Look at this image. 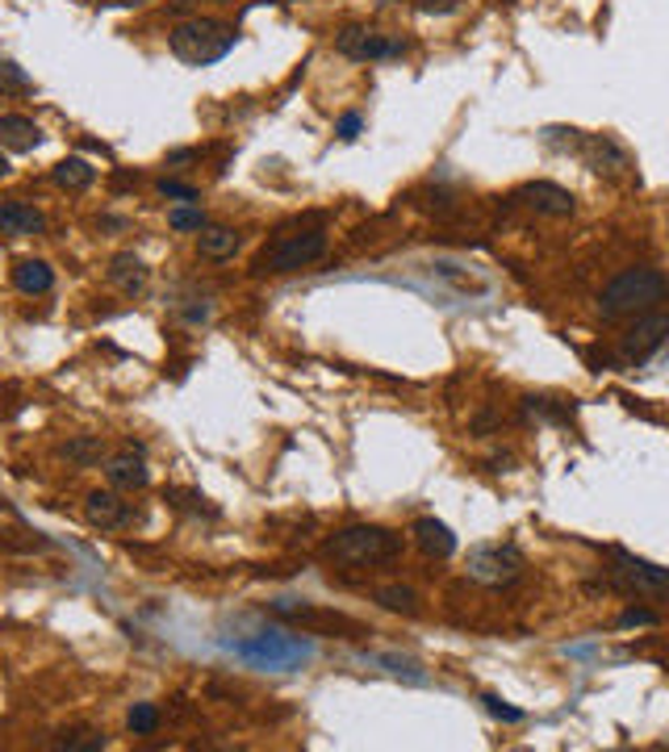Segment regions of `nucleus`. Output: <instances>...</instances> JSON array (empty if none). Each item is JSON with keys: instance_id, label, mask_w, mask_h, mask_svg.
<instances>
[{"instance_id": "1", "label": "nucleus", "mask_w": 669, "mask_h": 752, "mask_svg": "<svg viewBox=\"0 0 669 752\" xmlns=\"http://www.w3.org/2000/svg\"><path fill=\"white\" fill-rule=\"evenodd\" d=\"M669 297V272L661 268H623L615 281L602 289L598 314L602 322H623V318H641L648 309H661Z\"/></svg>"}, {"instance_id": "2", "label": "nucleus", "mask_w": 669, "mask_h": 752, "mask_svg": "<svg viewBox=\"0 0 669 752\" xmlns=\"http://www.w3.org/2000/svg\"><path fill=\"white\" fill-rule=\"evenodd\" d=\"M322 556L343 568H377L402 556V536L377 527V522H360V527H343L331 540L322 543Z\"/></svg>"}, {"instance_id": "3", "label": "nucleus", "mask_w": 669, "mask_h": 752, "mask_svg": "<svg viewBox=\"0 0 669 752\" xmlns=\"http://www.w3.org/2000/svg\"><path fill=\"white\" fill-rule=\"evenodd\" d=\"M235 43H239V30L218 17H189L172 25L167 34V47L185 68H214L235 50Z\"/></svg>"}, {"instance_id": "4", "label": "nucleus", "mask_w": 669, "mask_h": 752, "mask_svg": "<svg viewBox=\"0 0 669 752\" xmlns=\"http://www.w3.org/2000/svg\"><path fill=\"white\" fill-rule=\"evenodd\" d=\"M327 256V235L322 231H297V235H277L263 247L251 272L256 277H289V272H302L318 259Z\"/></svg>"}, {"instance_id": "5", "label": "nucleus", "mask_w": 669, "mask_h": 752, "mask_svg": "<svg viewBox=\"0 0 669 752\" xmlns=\"http://www.w3.org/2000/svg\"><path fill=\"white\" fill-rule=\"evenodd\" d=\"M239 657L256 669H302L314 660V644L289 632H256L239 644Z\"/></svg>"}, {"instance_id": "6", "label": "nucleus", "mask_w": 669, "mask_h": 752, "mask_svg": "<svg viewBox=\"0 0 669 752\" xmlns=\"http://www.w3.org/2000/svg\"><path fill=\"white\" fill-rule=\"evenodd\" d=\"M565 151H574L582 164L590 167L595 176H607V180H620V176H632V155L615 134H582V130H565Z\"/></svg>"}, {"instance_id": "7", "label": "nucleus", "mask_w": 669, "mask_h": 752, "mask_svg": "<svg viewBox=\"0 0 669 752\" xmlns=\"http://www.w3.org/2000/svg\"><path fill=\"white\" fill-rule=\"evenodd\" d=\"M611 586L623 589V594H636V598H657V602H669V568L653 561H641L632 552H611Z\"/></svg>"}, {"instance_id": "8", "label": "nucleus", "mask_w": 669, "mask_h": 752, "mask_svg": "<svg viewBox=\"0 0 669 752\" xmlns=\"http://www.w3.org/2000/svg\"><path fill=\"white\" fill-rule=\"evenodd\" d=\"M669 348V314L666 309H648L641 318H632V327L620 334V360L627 368H641L648 360H661Z\"/></svg>"}, {"instance_id": "9", "label": "nucleus", "mask_w": 669, "mask_h": 752, "mask_svg": "<svg viewBox=\"0 0 669 752\" xmlns=\"http://www.w3.org/2000/svg\"><path fill=\"white\" fill-rule=\"evenodd\" d=\"M465 573H469V581H478V586H485V589H506L524 577V561H519V552H515V548L481 543V548L469 552Z\"/></svg>"}, {"instance_id": "10", "label": "nucleus", "mask_w": 669, "mask_h": 752, "mask_svg": "<svg viewBox=\"0 0 669 752\" xmlns=\"http://www.w3.org/2000/svg\"><path fill=\"white\" fill-rule=\"evenodd\" d=\"M334 50L352 63H385V59H402L407 55V43L402 38H389V34H377L368 25H348L334 34Z\"/></svg>"}, {"instance_id": "11", "label": "nucleus", "mask_w": 669, "mask_h": 752, "mask_svg": "<svg viewBox=\"0 0 669 752\" xmlns=\"http://www.w3.org/2000/svg\"><path fill=\"white\" fill-rule=\"evenodd\" d=\"M510 201L515 205H524V210L540 213V218H574L577 210V197L570 192V188L552 185V180H531V185H519L515 192H510Z\"/></svg>"}, {"instance_id": "12", "label": "nucleus", "mask_w": 669, "mask_h": 752, "mask_svg": "<svg viewBox=\"0 0 669 752\" xmlns=\"http://www.w3.org/2000/svg\"><path fill=\"white\" fill-rule=\"evenodd\" d=\"M84 518H89V527H96V531H121V527H130L134 522V506L130 502H121V490H93V494L84 497Z\"/></svg>"}, {"instance_id": "13", "label": "nucleus", "mask_w": 669, "mask_h": 752, "mask_svg": "<svg viewBox=\"0 0 669 752\" xmlns=\"http://www.w3.org/2000/svg\"><path fill=\"white\" fill-rule=\"evenodd\" d=\"M105 481L121 490V494H134V490H146L151 485V472H146V460L139 447H126V451H114L105 460Z\"/></svg>"}, {"instance_id": "14", "label": "nucleus", "mask_w": 669, "mask_h": 752, "mask_svg": "<svg viewBox=\"0 0 669 752\" xmlns=\"http://www.w3.org/2000/svg\"><path fill=\"white\" fill-rule=\"evenodd\" d=\"M0 548L4 552H47L50 540H43L38 531H30V522L13 506L0 502Z\"/></svg>"}, {"instance_id": "15", "label": "nucleus", "mask_w": 669, "mask_h": 752, "mask_svg": "<svg viewBox=\"0 0 669 752\" xmlns=\"http://www.w3.org/2000/svg\"><path fill=\"white\" fill-rule=\"evenodd\" d=\"M47 231V218L25 201H0V238H34Z\"/></svg>"}, {"instance_id": "16", "label": "nucleus", "mask_w": 669, "mask_h": 752, "mask_svg": "<svg viewBox=\"0 0 669 752\" xmlns=\"http://www.w3.org/2000/svg\"><path fill=\"white\" fill-rule=\"evenodd\" d=\"M109 284L121 289L126 297H139L146 284H151V268L134 251H118V256L109 259Z\"/></svg>"}, {"instance_id": "17", "label": "nucleus", "mask_w": 669, "mask_h": 752, "mask_svg": "<svg viewBox=\"0 0 669 752\" xmlns=\"http://www.w3.org/2000/svg\"><path fill=\"white\" fill-rule=\"evenodd\" d=\"M414 543L427 552L431 561H448L456 552V536H453V527L448 522H439V518H419L414 522Z\"/></svg>"}, {"instance_id": "18", "label": "nucleus", "mask_w": 669, "mask_h": 752, "mask_svg": "<svg viewBox=\"0 0 669 752\" xmlns=\"http://www.w3.org/2000/svg\"><path fill=\"white\" fill-rule=\"evenodd\" d=\"M0 142L9 151H17V155H30V151L43 146V130H38V121L22 118V114H4L0 118Z\"/></svg>"}, {"instance_id": "19", "label": "nucleus", "mask_w": 669, "mask_h": 752, "mask_svg": "<svg viewBox=\"0 0 669 752\" xmlns=\"http://www.w3.org/2000/svg\"><path fill=\"white\" fill-rule=\"evenodd\" d=\"M13 284L25 297H43V293L55 289V272H50L47 259H17L13 263Z\"/></svg>"}, {"instance_id": "20", "label": "nucleus", "mask_w": 669, "mask_h": 752, "mask_svg": "<svg viewBox=\"0 0 669 752\" xmlns=\"http://www.w3.org/2000/svg\"><path fill=\"white\" fill-rule=\"evenodd\" d=\"M197 251H201V259H210V263H222V259H231L235 251H239V231L235 226H206L201 235H197Z\"/></svg>"}, {"instance_id": "21", "label": "nucleus", "mask_w": 669, "mask_h": 752, "mask_svg": "<svg viewBox=\"0 0 669 752\" xmlns=\"http://www.w3.org/2000/svg\"><path fill=\"white\" fill-rule=\"evenodd\" d=\"M50 180L59 188H68V192H84V188L96 180V167L89 164V160L72 155V160H59V164L50 167Z\"/></svg>"}, {"instance_id": "22", "label": "nucleus", "mask_w": 669, "mask_h": 752, "mask_svg": "<svg viewBox=\"0 0 669 752\" xmlns=\"http://www.w3.org/2000/svg\"><path fill=\"white\" fill-rule=\"evenodd\" d=\"M59 456L68 465H75V469H93V465L105 460V439L101 435H75V439H68V444L59 447Z\"/></svg>"}, {"instance_id": "23", "label": "nucleus", "mask_w": 669, "mask_h": 752, "mask_svg": "<svg viewBox=\"0 0 669 752\" xmlns=\"http://www.w3.org/2000/svg\"><path fill=\"white\" fill-rule=\"evenodd\" d=\"M373 665H382V673H389V678H402L410 685H427V669L419 660L398 657V653H382V657H373Z\"/></svg>"}, {"instance_id": "24", "label": "nucleus", "mask_w": 669, "mask_h": 752, "mask_svg": "<svg viewBox=\"0 0 669 752\" xmlns=\"http://www.w3.org/2000/svg\"><path fill=\"white\" fill-rule=\"evenodd\" d=\"M30 93H34L30 71L17 68L13 59H4V55H0V96H30Z\"/></svg>"}, {"instance_id": "25", "label": "nucleus", "mask_w": 669, "mask_h": 752, "mask_svg": "<svg viewBox=\"0 0 669 752\" xmlns=\"http://www.w3.org/2000/svg\"><path fill=\"white\" fill-rule=\"evenodd\" d=\"M377 602H382L385 611H394V614H419V594L414 589H407V586H385V589H377Z\"/></svg>"}, {"instance_id": "26", "label": "nucleus", "mask_w": 669, "mask_h": 752, "mask_svg": "<svg viewBox=\"0 0 669 752\" xmlns=\"http://www.w3.org/2000/svg\"><path fill=\"white\" fill-rule=\"evenodd\" d=\"M126 728L130 736H155L160 731V706L155 703H134L126 715Z\"/></svg>"}, {"instance_id": "27", "label": "nucleus", "mask_w": 669, "mask_h": 752, "mask_svg": "<svg viewBox=\"0 0 669 752\" xmlns=\"http://www.w3.org/2000/svg\"><path fill=\"white\" fill-rule=\"evenodd\" d=\"M167 226H172V231H192V235H201V231L210 226V218H206L201 205H176V210L167 213Z\"/></svg>"}, {"instance_id": "28", "label": "nucleus", "mask_w": 669, "mask_h": 752, "mask_svg": "<svg viewBox=\"0 0 669 752\" xmlns=\"http://www.w3.org/2000/svg\"><path fill=\"white\" fill-rule=\"evenodd\" d=\"M481 706H485V710H490L494 719H502V724H524V719H527V715H524V710H519V706L502 703L498 694H485V698H481Z\"/></svg>"}, {"instance_id": "29", "label": "nucleus", "mask_w": 669, "mask_h": 752, "mask_svg": "<svg viewBox=\"0 0 669 752\" xmlns=\"http://www.w3.org/2000/svg\"><path fill=\"white\" fill-rule=\"evenodd\" d=\"M657 623H661V614L648 607H623L620 614V627H657Z\"/></svg>"}, {"instance_id": "30", "label": "nucleus", "mask_w": 669, "mask_h": 752, "mask_svg": "<svg viewBox=\"0 0 669 752\" xmlns=\"http://www.w3.org/2000/svg\"><path fill=\"white\" fill-rule=\"evenodd\" d=\"M160 192H164V197H172L176 205H201L197 188H192V185H180V180H160Z\"/></svg>"}, {"instance_id": "31", "label": "nucleus", "mask_w": 669, "mask_h": 752, "mask_svg": "<svg viewBox=\"0 0 669 752\" xmlns=\"http://www.w3.org/2000/svg\"><path fill=\"white\" fill-rule=\"evenodd\" d=\"M414 9L419 13H435V17H448V13L460 9V0H414Z\"/></svg>"}, {"instance_id": "32", "label": "nucleus", "mask_w": 669, "mask_h": 752, "mask_svg": "<svg viewBox=\"0 0 669 752\" xmlns=\"http://www.w3.org/2000/svg\"><path fill=\"white\" fill-rule=\"evenodd\" d=\"M360 126H364V118H360V114H343V118H339V126H334V134H339L343 142H352L360 134Z\"/></svg>"}, {"instance_id": "33", "label": "nucleus", "mask_w": 669, "mask_h": 752, "mask_svg": "<svg viewBox=\"0 0 669 752\" xmlns=\"http://www.w3.org/2000/svg\"><path fill=\"white\" fill-rule=\"evenodd\" d=\"M101 9H139V4H146V0H96Z\"/></svg>"}, {"instance_id": "34", "label": "nucleus", "mask_w": 669, "mask_h": 752, "mask_svg": "<svg viewBox=\"0 0 669 752\" xmlns=\"http://www.w3.org/2000/svg\"><path fill=\"white\" fill-rule=\"evenodd\" d=\"M9 172H13V167H9V160H4V151H0V180H4Z\"/></svg>"}]
</instances>
